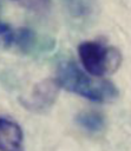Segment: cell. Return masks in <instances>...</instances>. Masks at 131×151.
<instances>
[{
    "label": "cell",
    "mask_w": 131,
    "mask_h": 151,
    "mask_svg": "<svg viewBox=\"0 0 131 151\" xmlns=\"http://www.w3.org/2000/svg\"><path fill=\"white\" fill-rule=\"evenodd\" d=\"M55 80L59 87L96 103H111L119 96L113 83L84 72L76 63L70 60L58 65Z\"/></svg>",
    "instance_id": "1"
},
{
    "label": "cell",
    "mask_w": 131,
    "mask_h": 151,
    "mask_svg": "<svg viewBox=\"0 0 131 151\" xmlns=\"http://www.w3.org/2000/svg\"><path fill=\"white\" fill-rule=\"evenodd\" d=\"M78 55L85 71L96 77L114 73L122 64L120 52L99 41H84L78 46Z\"/></svg>",
    "instance_id": "2"
},
{
    "label": "cell",
    "mask_w": 131,
    "mask_h": 151,
    "mask_svg": "<svg viewBox=\"0 0 131 151\" xmlns=\"http://www.w3.org/2000/svg\"><path fill=\"white\" fill-rule=\"evenodd\" d=\"M59 85L55 79L48 78L35 84L31 93L21 99L22 105L35 113L48 111L58 98Z\"/></svg>",
    "instance_id": "3"
},
{
    "label": "cell",
    "mask_w": 131,
    "mask_h": 151,
    "mask_svg": "<svg viewBox=\"0 0 131 151\" xmlns=\"http://www.w3.org/2000/svg\"><path fill=\"white\" fill-rule=\"evenodd\" d=\"M39 44L37 34L28 28H15L4 21H0V47L6 50H17L22 53H30Z\"/></svg>",
    "instance_id": "4"
},
{
    "label": "cell",
    "mask_w": 131,
    "mask_h": 151,
    "mask_svg": "<svg viewBox=\"0 0 131 151\" xmlns=\"http://www.w3.org/2000/svg\"><path fill=\"white\" fill-rule=\"evenodd\" d=\"M24 134L21 127L8 118L0 117V150L17 151L22 149Z\"/></svg>",
    "instance_id": "5"
},
{
    "label": "cell",
    "mask_w": 131,
    "mask_h": 151,
    "mask_svg": "<svg viewBox=\"0 0 131 151\" xmlns=\"http://www.w3.org/2000/svg\"><path fill=\"white\" fill-rule=\"evenodd\" d=\"M76 122L83 130L89 131L91 133L100 132L105 127V118L99 112L94 111L79 112L76 117Z\"/></svg>",
    "instance_id": "6"
},
{
    "label": "cell",
    "mask_w": 131,
    "mask_h": 151,
    "mask_svg": "<svg viewBox=\"0 0 131 151\" xmlns=\"http://www.w3.org/2000/svg\"><path fill=\"white\" fill-rule=\"evenodd\" d=\"M15 2H18L19 5H21L22 7L33 11V12H45L50 8L51 5V0H13Z\"/></svg>",
    "instance_id": "7"
}]
</instances>
